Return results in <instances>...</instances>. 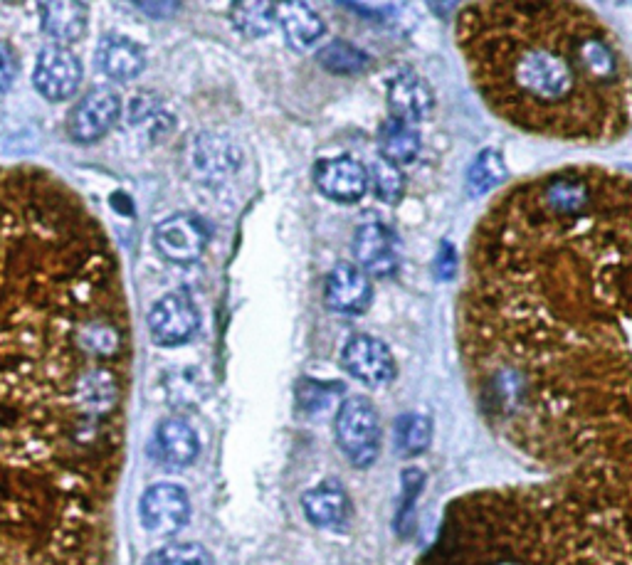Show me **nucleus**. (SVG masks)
<instances>
[{
	"label": "nucleus",
	"mask_w": 632,
	"mask_h": 565,
	"mask_svg": "<svg viewBox=\"0 0 632 565\" xmlns=\"http://www.w3.org/2000/svg\"><path fill=\"white\" fill-rule=\"evenodd\" d=\"M336 442L341 452L358 469L371 467L381 454V420L376 408L363 395H351L336 413Z\"/></svg>",
	"instance_id": "1"
},
{
	"label": "nucleus",
	"mask_w": 632,
	"mask_h": 565,
	"mask_svg": "<svg viewBox=\"0 0 632 565\" xmlns=\"http://www.w3.org/2000/svg\"><path fill=\"white\" fill-rule=\"evenodd\" d=\"M200 311L191 294L171 292L151 306L149 334L156 346L176 348L183 346L198 334Z\"/></svg>",
	"instance_id": "2"
},
{
	"label": "nucleus",
	"mask_w": 632,
	"mask_h": 565,
	"mask_svg": "<svg viewBox=\"0 0 632 565\" xmlns=\"http://www.w3.org/2000/svg\"><path fill=\"white\" fill-rule=\"evenodd\" d=\"M210 240V230L196 215H171L154 230V247L158 255L173 264H191L200 260Z\"/></svg>",
	"instance_id": "3"
},
{
	"label": "nucleus",
	"mask_w": 632,
	"mask_h": 565,
	"mask_svg": "<svg viewBox=\"0 0 632 565\" xmlns=\"http://www.w3.org/2000/svg\"><path fill=\"white\" fill-rule=\"evenodd\" d=\"M341 366L351 378L368 388H381L395 378L391 348L371 334H356L341 348Z\"/></svg>",
	"instance_id": "4"
},
{
	"label": "nucleus",
	"mask_w": 632,
	"mask_h": 565,
	"mask_svg": "<svg viewBox=\"0 0 632 565\" xmlns=\"http://www.w3.org/2000/svg\"><path fill=\"white\" fill-rule=\"evenodd\" d=\"M35 89L47 102H67L82 84V62L70 47L50 45L38 55L33 72Z\"/></svg>",
	"instance_id": "5"
},
{
	"label": "nucleus",
	"mask_w": 632,
	"mask_h": 565,
	"mask_svg": "<svg viewBox=\"0 0 632 565\" xmlns=\"http://www.w3.org/2000/svg\"><path fill=\"white\" fill-rule=\"evenodd\" d=\"M139 514L154 536H176L191 519V499L178 484H154L141 496Z\"/></svg>",
	"instance_id": "6"
},
{
	"label": "nucleus",
	"mask_w": 632,
	"mask_h": 565,
	"mask_svg": "<svg viewBox=\"0 0 632 565\" xmlns=\"http://www.w3.org/2000/svg\"><path fill=\"white\" fill-rule=\"evenodd\" d=\"M121 116V99L112 89H94L67 116V134L77 144H94L114 129Z\"/></svg>",
	"instance_id": "7"
},
{
	"label": "nucleus",
	"mask_w": 632,
	"mask_h": 565,
	"mask_svg": "<svg viewBox=\"0 0 632 565\" xmlns=\"http://www.w3.org/2000/svg\"><path fill=\"white\" fill-rule=\"evenodd\" d=\"M188 163L198 181L223 183L240 168L242 153L233 139L223 134H198L188 144Z\"/></svg>",
	"instance_id": "8"
},
{
	"label": "nucleus",
	"mask_w": 632,
	"mask_h": 565,
	"mask_svg": "<svg viewBox=\"0 0 632 565\" xmlns=\"http://www.w3.org/2000/svg\"><path fill=\"white\" fill-rule=\"evenodd\" d=\"M314 183L336 203H358L368 190V168L354 156L324 158L314 166Z\"/></svg>",
	"instance_id": "9"
},
{
	"label": "nucleus",
	"mask_w": 632,
	"mask_h": 565,
	"mask_svg": "<svg viewBox=\"0 0 632 565\" xmlns=\"http://www.w3.org/2000/svg\"><path fill=\"white\" fill-rule=\"evenodd\" d=\"M356 267L368 277H391L398 269V240L391 227L383 223H363L356 227L354 235Z\"/></svg>",
	"instance_id": "10"
},
{
	"label": "nucleus",
	"mask_w": 632,
	"mask_h": 565,
	"mask_svg": "<svg viewBox=\"0 0 632 565\" xmlns=\"http://www.w3.org/2000/svg\"><path fill=\"white\" fill-rule=\"evenodd\" d=\"M324 299L326 306L336 314L358 316L373 302V284L368 274L356 264L341 262L326 277Z\"/></svg>",
	"instance_id": "11"
},
{
	"label": "nucleus",
	"mask_w": 632,
	"mask_h": 565,
	"mask_svg": "<svg viewBox=\"0 0 632 565\" xmlns=\"http://www.w3.org/2000/svg\"><path fill=\"white\" fill-rule=\"evenodd\" d=\"M151 452L161 464L171 469H183L198 459L200 440L191 422L183 417H168L156 427Z\"/></svg>",
	"instance_id": "12"
},
{
	"label": "nucleus",
	"mask_w": 632,
	"mask_h": 565,
	"mask_svg": "<svg viewBox=\"0 0 632 565\" xmlns=\"http://www.w3.org/2000/svg\"><path fill=\"white\" fill-rule=\"evenodd\" d=\"M386 102L393 119L405 121V124H415V121L425 119L435 107V97L430 84L425 82L423 77L413 75V72L395 75L391 82H388Z\"/></svg>",
	"instance_id": "13"
},
{
	"label": "nucleus",
	"mask_w": 632,
	"mask_h": 565,
	"mask_svg": "<svg viewBox=\"0 0 632 565\" xmlns=\"http://www.w3.org/2000/svg\"><path fill=\"white\" fill-rule=\"evenodd\" d=\"M97 67L114 82H131L144 72L146 52L124 35H104L97 45Z\"/></svg>",
	"instance_id": "14"
},
{
	"label": "nucleus",
	"mask_w": 632,
	"mask_h": 565,
	"mask_svg": "<svg viewBox=\"0 0 632 565\" xmlns=\"http://www.w3.org/2000/svg\"><path fill=\"white\" fill-rule=\"evenodd\" d=\"M302 509L316 528H344L351 514L349 494L339 482H321L302 496Z\"/></svg>",
	"instance_id": "15"
},
{
	"label": "nucleus",
	"mask_w": 632,
	"mask_h": 565,
	"mask_svg": "<svg viewBox=\"0 0 632 565\" xmlns=\"http://www.w3.org/2000/svg\"><path fill=\"white\" fill-rule=\"evenodd\" d=\"M40 23L55 45H72L82 40L89 28V8L84 3H42Z\"/></svg>",
	"instance_id": "16"
},
{
	"label": "nucleus",
	"mask_w": 632,
	"mask_h": 565,
	"mask_svg": "<svg viewBox=\"0 0 632 565\" xmlns=\"http://www.w3.org/2000/svg\"><path fill=\"white\" fill-rule=\"evenodd\" d=\"M277 23L282 25L284 40L294 50H309L326 35V23L307 3L277 5Z\"/></svg>",
	"instance_id": "17"
},
{
	"label": "nucleus",
	"mask_w": 632,
	"mask_h": 565,
	"mask_svg": "<svg viewBox=\"0 0 632 565\" xmlns=\"http://www.w3.org/2000/svg\"><path fill=\"white\" fill-rule=\"evenodd\" d=\"M423 149V139L415 124H405V121L388 119L383 121L378 129V151H381L383 161L393 163V166H408L418 158Z\"/></svg>",
	"instance_id": "18"
},
{
	"label": "nucleus",
	"mask_w": 632,
	"mask_h": 565,
	"mask_svg": "<svg viewBox=\"0 0 632 565\" xmlns=\"http://www.w3.org/2000/svg\"><path fill=\"white\" fill-rule=\"evenodd\" d=\"M433 440V422L420 413L400 415L393 427V445L400 457H418L430 447Z\"/></svg>",
	"instance_id": "19"
},
{
	"label": "nucleus",
	"mask_w": 632,
	"mask_h": 565,
	"mask_svg": "<svg viewBox=\"0 0 632 565\" xmlns=\"http://www.w3.org/2000/svg\"><path fill=\"white\" fill-rule=\"evenodd\" d=\"M316 62L331 75H361L368 70L371 60L363 50L344 40H334L316 52Z\"/></svg>",
	"instance_id": "20"
},
{
	"label": "nucleus",
	"mask_w": 632,
	"mask_h": 565,
	"mask_svg": "<svg viewBox=\"0 0 632 565\" xmlns=\"http://www.w3.org/2000/svg\"><path fill=\"white\" fill-rule=\"evenodd\" d=\"M504 178H507V163H504L502 153L497 149H484L467 171V190L474 198L487 195L489 190L502 186Z\"/></svg>",
	"instance_id": "21"
},
{
	"label": "nucleus",
	"mask_w": 632,
	"mask_h": 565,
	"mask_svg": "<svg viewBox=\"0 0 632 565\" xmlns=\"http://www.w3.org/2000/svg\"><path fill=\"white\" fill-rule=\"evenodd\" d=\"M230 20H233L237 33L245 38H262L272 33L277 25V5L275 3H235L230 8Z\"/></svg>",
	"instance_id": "22"
},
{
	"label": "nucleus",
	"mask_w": 632,
	"mask_h": 565,
	"mask_svg": "<svg viewBox=\"0 0 632 565\" xmlns=\"http://www.w3.org/2000/svg\"><path fill=\"white\" fill-rule=\"evenodd\" d=\"M368 186L373 188V193H376V198L381 200V203L393 205L403 198L405 178L398 166L378 158L371 166V171H368Z\"/></svg>",
	"instance_id": "23"
},
{
	"label": "nucleus",
	"mask_w": 632,
	"mask_h": 565,
	"mask_svg": "<svg viewBox=\"0 0 632 565\" xmlns=\"http://www.w3.org/2000/svg\"><path fill=\"white\" fill-rule=\"evenodd\" d=\"M144 565H215L213 556L198 543H168L146 558Z\"/></svg>",
	"instance_id": "24"
},
{
	"label": "nucleus",
	"mask_w": 632,
	"mask_h": 565,
	"mask_svg": "<svg viewBox=\"0 0 632 565\" xmlns=\"http://www.w3.org/2000/svg\"><path fill=\"white\" fill-rule=\"evenodd\" d=\"M131 124H134V126H151V129L161 134L163 129H168V126L173 124V119H171V114L166 112V107H163L161 102L144 97V99H141V102H139V99H136L134 107H131Z\"/></svg>",
	"instance_id": "25"
},
{
	"label": "nucleus",
	"mask_w": 632,
	"mask_h": 565,
	"mask_svg": "<svg viewBox=\"0 0 632 565\" xmlns=\"http://www.w3.org/2000/svg\"><path fill=\"white\" fill-rule=\"evenodd\" d=\"M457 274V252L450 242H442L440 250H437L435 257V277L440 282H450Z\"/></svg>",
	"instance_id": "26"
},
{
	"label": "nucleus",
	"mask_w": 632,
	"mask_h": 565,
	"mask_svg": "<svg viewBox=\"0 0 632 565\" xmlns=\"http://www.w3.org/2000/svg\"><path fill=\"white\" fill-rule=\"evenodd\" d=\"M15 77H18V57L8 42H0V92H5Z\"/></svg>",
	"instance_id": "27"
},
{
	"label": "nucleus",
	"mask_w": 632,
	"mask_h": 565,
	"mask_svg": "<svg viewBox=\"0 0 632 565\" xmlns=\"http://www.w3.org/2000/svg\"><path fill=\"white\" fill-rule=\"evenodd\" d=\"M112 205H114V208H117V210H124L126 215L134 213V205H131L129 195H126V193H114V195H112Z\"/></svg>",
	"instance_id": "28"
},
{
	"label": "nucleus",
	"mask_w": 632,
	"mask_h": 565,
	"mask_svg": "<svg viewBox=\"0 0 632 565\" xmlns=\"http://www.w3.org/2000/svg\"><path fill=\"white\" fill-rule=\"evenodd\" d=\"M499 565H519V563H499Z\"/></svg>",
	"instance_id": "29"
}]
</instances>
